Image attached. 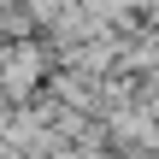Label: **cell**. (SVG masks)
<instances>
[{
    "mask_svg": "<svg viewBox=\"0 0 159 159\" xmlns=\"http://www.w3.org/2000/svg\"><path fill=\"white\" fill-rule=\"evenodd\" d=\"M41 77H47V47H41L35 35L0 47V94H6V100H30V94L41 89Z\"/></svg>",
    "mask_w": 159,
    "mask_h": 159,
    "instance_id": "cell-1",
    "label": "cell"
}]
</instances>
